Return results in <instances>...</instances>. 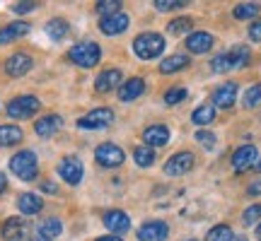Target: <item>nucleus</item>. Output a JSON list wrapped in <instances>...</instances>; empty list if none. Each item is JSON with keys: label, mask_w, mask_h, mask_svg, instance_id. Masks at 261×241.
<instances>
[{"label": "nucleus", "mask_w": 261, "mask_h": 241, "mask_svg": "<svg viewBox=\"0 0 261 241\" xmlns=\"http://www.w3.org/2000/svg\"><path fill=\"white\" fill-rule=\"evenodd\" d=\"M41 188H44L46 193H56V186H54V184H48V181H46L44 186H41Z\"/></svg>", "instance_id": "nucleus-42"}, {"label": "nucleus", "mask_w": 261, "mask_h": 241, "mask_svg": "<svg viewBox=\"0 0 261 241\" xmlns=\"http://www.w3.org/2000/svg\"><path fill=\"white\" fill-rule=\"evenodd\" d=\"M24 34H29L27 22H12V24L0 29V46H5V44H10V41H15V39H19V37H24Z\"/></svg>", "instance_id": "nucleus-22"}, {"label": "nucleus", "mask_w": 261, "mask_h": 241, "mask_svg": "<svg viewBox=\"0 0 261 241\" xmlns=\"http://www.w3.org/2000/svg\"><path fill=\"white\" fill-rule=\"evenodd\" d=\"M128 24H130L128 15L126 12H116L112 17H102L99 29H102V34H107V37H116V34H123L128 29Z\"/></svg>", "instance_id": "nucleus-12"}, {"label": "nucleus", "mask_w": 261, "mask_h": 241, "mask_svg": "<svg viewBox=\"0 0 261 241\" xmlns=\"http://www.w3.org/2000/svg\"><path fill=\"white\" fill-rule=\"evenodd\" d=\"M22 138H24L22 128H17V126H0V147H12V145L22 142Z\"/></svg>", "instance_id": "nucleus-25"}, {"label": "nucleus", "mask_w": 261, "mask_h": 241, "mask_svg": "<svg viewBox=\"0 0 261 241\" xmlns=\"http://www.w3.org/2000/svg\"><path fill=\"white\" fill-rule=\"evenodd\" d=\"M249 39H252V41H261V19L249 27Z\"/></svg>", "instance_id": "nucleus-39"}, {"label": "nucleus", "mask_w": 261, "mask_h": 241, "mask_svg": "<svg viewBox=\"0 0 261 241\" xmlns=\"http://www.w3.org/2000/svg\"><path fill=\"white\" fill-rule=\"evenodd\" d=\"M169 236V227L160 220H150L138 229V239L140 241H165Z\"/></svg>", "instance_id": "nucleus-13"}, {"label": "nucleus", "mask_w": 261, "mask_h": 241, "mask_svg": "<svg viewBox=\"0 0 261 241\" xmlns=\"http://www.w3.org/2000/svg\"><path fill=\"white\" fill-rule=\"evenodd\" d=\"M24 232H27V224H24L22 217H10L0 227V236L5 241H19L24 236Z\"/></svg>", "instance_id": "nucleus-17"}, {"label": "nucleus", "mask_w": 261, "mask_h": 241, "mask_svg": "<svg viewBox=\"0 0 261 241\" xmlns=\"http://www.w3.org/2000/svg\"><path fill=\"white\" fill-rule=\"evenodd\" d=\"M234 99H237V84L234 82L220 84L213 92V106H218V109H230L234 104Z\"/></svg>", "instance_id": "nucleus-16"}, {"label": "nucleus", "mask_w": 261, "mask_h": 241, "mask_svg": "<svg viewBox=\"0 0 261 241\" xmlns=\"http://www.w3.org/2000/svg\"><path fill=\"white\" fill-rule=\"evenodd\" d=\"M143 140L148 147H162L169 142V128L167 126H150V128L143 130Z\"/></svg>", "instance_id": "nucleus-19"}, {"label": "nucleus", "mask_w": 261, "mask_h": 241, "mask_svg": "<svg viewBox=\"0 0 261 241\" xmlns=\"http://www.w3.org/2000/svg\"><path fill=\"white\" fill-rule=\"evenodd\" d=\"M261 104V82L249 87L247 92H244V106L247 109H254V106H259Z\"/></svg>", "instance_id": "nucleus-34"}, {"label": "nucleus", "mask_w": 261, "mask_h": 241, "mask_svg": "<svg viewBox=\"0 0 261 241\" xmlns=\"http://www.w3.org/2000/svg\"><path fill=\"white\" fill-rule=\"evenodd\" d=\"M232 239V229L227 224H218L211 232L205 234V241H230Z\"/></svg>", "instance_id": "nucleus-31"}, {"label": "nucleus", "mask_w": 261, "mask_h": 241, "mask_svg": "<svg viewBox=\"0 0 261 241\" xmlns=\"http://www.w3.org/2000/svg\"><path fill=\"white\" fill-rule=\"evenodd\" d=\"M143 92H145L143 77H130V80H123V84L119 87V99H121V102H133V99H138Z\"/></svg>", "instance_id": "nucleus-20"}, {"label": "nucleus", "mask_w": 261, "mask_h": 241, "mask_svg": "<svg viewBox=\"0 0 261 241\" xmlns=\"http://www.w3.org/2000/svg\"><path fill=\"white\" fill-rule=\"evenodd\" d=\"M61 232H63V224L56 217H48L39 224V236H44V239H56Z\"/></svg>", "instance_id": "nucleus-28"}, {"label": "nucleus", "mask_w": 261, "mask_h": 241, "mask_svg": "<svg viewBox=\"0 0 261 241\" xmlns=\"http://www.w3.org/2000/svg\"><path fill=\"white\" fill-rule=\"evenodd\" d=\"M230 241H249V239H247V236H232Z\"/></svg>", "instance_id": "nucleus-45"}, {"label": "nucleus", "mask_w": 261, "mask_h": 241, "mask_svg": "<svg viewBox=\"0 0 261 241\" xmlns=\"http://www.w3.org/2000/svg\"><path fill=\"white\" fill-rule=\"evenodd\" d=\"M187 0H155V8L160 12H169V10H177V8H184Z\"/></svg>", "instance_id": "nucleus-36"}, {"label": "nucleus", "mask_w": 261, "mask_h": 241, "mask_svg": "<svg viewBox=\"0 0 261 241\" xmlns=\"http://www.w3.org/2000/svg\"><path fill=\"white\" fill-rule=\"evenodd\" d=\"M37 8V5H34V3H22V5H15V12H29V10H34Z\"/></svg>", "instance_id": "nucleus-41"}, {"label": "nucleus", "mask_w": 261, "mask_h": 241, "mask_svg": "<svg viewBox=\"0 0 261 241\" xmlns=\"http://www.w3.org/2000/svg\"><path fill=\"white\" fill-rule=\"evenodd\" d=\"M68 58L77 68H94V65L99 63V58H102V51H99V46L94 41H83V44H75L70 48Z\"/></svg>", "instance_id": "nucleus-4"}, {"label": "nucleus", "mask_w": 261, "mask_h": 241, "mask_svg": "<svg viewBox=\"0 0 261 241\" xmlns=\"http://www.w3.org/2000/svg\"><path fill=\"white\" fill-rule=\"evenodd\" d=\"M213 41H215L213 34H208V32H194V34L187 37V48L191 53H205V51H211Z\"/></svg>", "instance_id": "nucleus-21"}, {"label": "nucleus", "mask_w": 261, "mask_h": 241, "mask_svg": "<svg viewBox=\"0 0 261 241\" xmlns=\"http://www.w3.org/2000/svg\"><path fill=\"white\" fill-rule=\"evenodd\" d=\"M259 217H261V205H252V207H247V210H244L242 222L244 224H254Z\"/></svg>", "instance_id": "nucleus-37"}, {"label": "nucleus", "mask_w": 261, "mask_h": 241, "mask_svg": "<svg viewBox=\"0 0 261 241\" xmlns=\"http://www.w3.org/2000/svg\"><path fill=\"white\" fill-rule=\"evenodd\" d=\"M10 169H12V174L19 176L22 181H32V178H37V174H39L37 155H34L32 149H22V152H17L15 157L10 159Z\"/></svg>", "instance_id": "nucleus-3"}, {"label": "nucleus", "mask_w": 261, "mask_h": 241, "mask_svg": "<svg viewBox=\"0 0 261 241\" xmlns=\"http://www.w3.org/2000/svg\"><path fill=\"white\" fill-rule=\"evenodd\" d=\"M191 120H194L196 126H208V123H213L215 120V106L213 104H201L198 109H194Z\"/></svg>", "instance_id": "nucleus-27"}, {"label": "nucleus", "mask_w": 261, "mask_h": 241, "mask_svg": "<svg viewBox=\"0 0 261 241\" xmlns=\"http://www.w3.org/2000/svg\"><path fill=\"white\" fill-rule=\"evenodd\" d=\"M196 140H198L205 149H211L215 145V135L213 133H208V130H198V133H196Z\"/></svg>", "instance_id": "nucleus-38"}, {"label": "nucleus", "mask_w": 261, "mask_h": 241, "mask_svg": "<svg viewBox=\"0 0 261 241\" xmlns=\"http://www.w3.org/2000/svg\"><path fill=\"white\" fill-rule=\"evenodd\" d=\"M249 195H261V178H256L252 186H249V191H247Z\"/></svg>", "instance_id": "nucleus-40"}, {"label": "nucleus", "mask_w": 261, "mask_h": 241, "mask_svg": "<svg viewBox=\"0 0 261 241\" xmlns=\"http://www.w3.org/2000/svg\"><path fill=\"white\" fill-rule=\"evenodd\" d=\"M112 120H114L112 109H94V111L85 113L83 118L77 120V126L85 130H97V128H107Z\"/></svg>", "instance_id": "nucleus-8"}, {"label": "nucleus", "mask_w": 261, "mask_h": 241, "mask_svg": "<svg viewBox=\"0 0 261 241\" xmlns=\"http://www.w3.org/2000/svg\"><path fill=\"white\" fill-rule=\"evenodd\" d=\"M97 241H121L119 236H102V239H97Z\"/></svg>", "instance_id": "nucleus-44"}, {"label": "nucleus", "mask_w": 261, "mask_h": 241, "mask_svg": "<svg viewBox=\"0 0 261 241\" xmlns=\"http://www.w3.org/2000/svg\"><path fill=\"white\" fill-rule=\"evenodd\" d=\"M254 169H256V171H261V157L256 159V164H254Z\"/></svg>", "instance_id": "nucleus-46"}, {"label": "nucleus", "mask_w": 261, "mask_h": 241, "mask_svg": "<svg viewBox=\"0 0 261 241\" xmlns=\"http://www.w3.org/2000/svg\"><path fill=\"white\" fill-rule=\"evenodd\" d=\"M8 188V178H5V174H0V193Z\"/></svg>", "instance_id": "nucleus-43"}, {"label": "nucleus", "mask_w": 261, "mask_h": 241, "mask_svg": "<svg viewBox=\"0 0 261 241\" xmlns=\"http://www.w3.org/2000/svg\"><path fill=\"white\" fill-rule=\"evenodd\" d=\"M259 5L256 3H242V5H237V8L232 10V15L237 19H254L256 15H259Z\"/></svg>", "instance_id": "nucleus-30"}, {"label": "nucleus", "mask_w": 261, "mask_h": 241, "mask_svg": "<svg viewBox=\"0 0 261 241\" xmlns=\"http://www.w3.org/2000/svg\"><path fill=\"white\" fill-rule=\"evenodd\" d=\"M187 65H189V56H184V53H174V56L165 58V61L160 63V73L172 75V73H179V70H184Z\"/></svg>", "instance_id": "nucleus-24"}, {"label": "nucleus", "mask_w": 261, "mask_h": 241, "mask_svg": "<svg viewBox=\"0 0 261 241\" xmlns=\"http://www.w3.org/2000/svg\"><path fill=\"white\" fill-rule=\"evenodd\" d=\"M187 99V89L184 87H172V89H167L165 92V102L167 104H179Z\"/></svg>", "instance_id": "nucleus-35"}, {"label": "nucleus", "mask_w": 261, "mask_h": 241, "mask_svg": "<svg viewBox=\"0 0 261 241\" xmlns=\"http://www.w3.org/2000/svg\"><path fill=\"white\" fill-rule=\"evenodd\" d=\"M194 27V22H191V19L189 17H177V19H172V22H169V27H167V32L169 34H187L189 29Z\"/></svg>", "instance_id": "nucleus-32"}, {"label": "nucleus", "mask_w": 261, "mask_h": 241, "mask_svg": "<svg viewBox=\"0 0 261 241\" xmlns=\"http://www.w3.org/2000/svg\"><path fill=\"white\" fill-rule=\"evenodd\" d=\"M249 61V48L247 46H234L225 53H218V56L211 61V68L215 73H230L234 68H242Z\"/></svg>", "instance_id": "nucleus-2"}, {"label": "nucleus", "mask_w": 261, "mask_h": 241, "mask_svg": "<svg viewBox=\"0 0 261 241\" xmlns=\"http://www.w3.org/2000/svg\"><path fill=\"white\" fill-rule=\"evenodd\" d=\"M97 12L102 17H112L116 12H121V3L119 0H104V3H97Z\"/></svg>", "instance_id": "nucleus-33"}, {"label": "nucleus", "mask_w": 261, "mask_h": 241, "mask_svg": "<svg viewBox=\"0 0 261 241\" xmlns=\"http://www.w3.org/2000/svg\"><path fill=\"white\" fill-rule=\"evenodd\" d=\"M123 84V75L121 70H116V68H109V70H104V73L97 75V80H94V89L97 92H112V89H116V87H121Z\"/></svg>", "instance_id": "nucleus-11"}, {"label": "nucleus", "mask_w": 261, "mask_h": 241, "mask_svg": "<svg viewBox=\"0 0 261 241\" xmlns=\"http://www.w3.org/2000/svg\"><path fill=\"white\" fill-rule=\"evenodd\" d=\"M94 159H97V164H99V167L116 169V167H121L123 164L126 152H123L119 145H114V142H102L99 147L94 149Z\"/></svg>", "instance_id": "nucleus-6"}, {"label": "nucleus", "mask_w": 261, "mask_h": 241, "mask_svg": "<svg viewBox=\"0 0 261 241\" xmlns=\"http://www.w3.org/2000/svg\"><path fill=\"white\" fill-rule=\"evenodd\" d=\"M39 109H41V102L34 94H22L8 104V116L10 118H32Z\"/></svg>", "instance_id": "nucleus-5"}, {"label": "nucleus", "mask_w": 261, "mask_h": 241, "mask_svg": "<svg viewBox=\"0 0 261 241\" xmlns=\"http://www.w3.org/2000/svg\"><path fill=\"white\" fill-rule=\"evenodd\" d=\"M68 32H70V27H68V22H65V19H61V17L48 19L46 34L51 37V41H63Z\"/></svg>", "instance_id": "nucleus-26"}, {"label": "nucleus", "mask_w": 261, "mask_h": 241, "mask_svg": "<svg viewBox=\"0 0 261 241\" xmlns=\"http://www.w3.org/2000/svg\"><path fill=\"white\" fill-rule=\"evenodd\" d=\"M104 227L114 234H121V232H128L130 227V217L123 210H109L104 213Z\"/></svg>", "instance_id": "nucleus-15"}, {"label": "nucleus", "mask_w": 261, "mask_h": 241, "mask_svg": "<svg viewBox=\"0 0 261 241\" xmlns=\"http://www.w3.org/2000/svg\"><path fill=\"white\" fill-rule=\"evenodd\" d=\"M256 239L261 241V224H259V227H256Z\"/></svg>", "instance_id": "nucleus-48"}, {"label": "nucleus", "mask_w": 261, "mask_h": 241, "mask_svg": "<svg viewBox=\"0 0 261 241\" xmlns=\"http://www.w3.org/2000/svg\"><path fill=\"white\" fill-rule=\"evenodd\" d=\"M17 207H19V213L22 215H37V213H41L44 200H41L37 193H24V195H19Z\"/></svg>", "instance_id": "nucleus-23"}, {"label": "nucleus", "mask_w": 261, "mask_h": 241, "mask_svg": "<svg viewBox=\"0 0 261 241\" xmlns=\"http://www.w3.org/2000/svg\"><path fill=\"white\" fill-rule=\"evenodd\" d=\"M133 51L143 61H152L165 51V37L158 34V32H143V34L133 39Z\"/></svg>", "instance_id": "nucleus-1"}, {"label": "nucleus", "mask_w": 261, "mask_h": 241, "mask_svg": "<svg viewBox=\"0 0 261 241\" xmlns=\"http://www.w3.org/2000/svg\"><path fill=\"white\" fill-rule=\"evenodd\" d=\"M191 167H194V155L191 152H177L174 157L167 159L165 174L167 176H184L187 171H191Z\"/></svg>", "instance_id": "nucleus-9"}, {"label": "nucleus", "mask_w": 261, "mask_h": 241, "mask_svg": "<svg viewBox=\"0 0 261 241\" xmlns=\"http://www.w3.org/2000/svg\"><path fill=\"white\" fill-rule=\"evenodd\" d=\"M29 241H51V239H44V236H34V239H29Z\"/></svg>", "instance_id": "nucleus-47"}, {"label": "nucleus", "mask_w": 261, "mask_h": 241, "mask_svg": "<svg viewBox=\"0 0 261 241\" xmlns=\"http://www.w3.org/2000/svg\"><path fill=\"white\" fill-rule=\"evenodd\" d=\"M58 176L63 178L65 184H70V186H77L80 181H83L85 176V167H83V162L77 157H65L61 164H58Z\"/></svg>", "instance_id": "nucleus-7"}, {"label": "nucleus", "mask_w": 261, "mask_h": 241, "mask_svg": "<svg viewBox=\"0 0 261 241\" xmlns=\"http://www.w3.org/2000/svg\"><path fill=\"white\" fill-rule=\"evenodd\" d=\"M133 159H136L138 167H152L155 164V152L148 145H140V147L133 149Z\"/></svg>", "instance_id": "nucleus-29"}, {"label": "nucleus", "mask_w": 261, "mask_h": 241, "mask_svg": "<svg viewBox=\"0 0 261 241\" xmlns=\"http://www.w3.org/2000/svg\"><path fill=\"white\" fill-rule=\"evenodd\" d=\"M61 126H63V118L58 113H48V116H44V118H39L34 123V130H37V135H41V138H51V135H56L58 130H61Z\"/></svg>", "instance_id": "nucleus-18"}, {"label": "nucleus", "mask_w": 261, "mask_h": 241, "mask_svg": "<svg viewBox=\"0 0 261 241\" xmlns=\"http://www.w3.org/2000/svg\"><path fill=\"white\" fill-rule=\"evenodd\" d=\"M32 65H34L32 56H27V53H12L5 61V73L12 75V77H22V75H27L32 70Z\"/></svg>", "instance_id": "nucleus-14"}, {"label": "nucleus", "mask_w": 261, "mask_h": 241, "mask_svg": "<svg viewBox=\"0 0 261 241\" xmlns=\"http://www.w3.org/2000/svg\"><path fill=\"white\" fill-rule=\"evenodd\" d=\"M256 159H259V149L254 145H242L232 155V167L237 174H242V171H247V169H252L256 164Z\"/></svg>", "instance_id": "nucleus-10"}]
</instances>
